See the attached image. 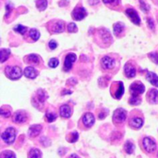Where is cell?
<instances>
[{"label": "cell", "instance_id": "cell-1", "mask_svg": "<svg viewBox=\"0 0 158 158\" xmlns=\"http://www.w3.org/2000/svg\"><path fill=\"white\" fill-rule=\"evenodd\" d=\"M6 77L9 79L12 80H15L19 79L20 77L23 75V72H22V69H20L19 66H7L6 68Z\"/></svg>", "mask_w": 158, "mask_h": 158}, {"label": "cell", "instance_id": "cell-2", "mask_svg": "<svg viewBox=\"0 0 158 158\" xmlns=\"http://www.w3.org/2000/svg\"><path fill=\"white\" fill-rule=\"evenodd\" d=\"M2 139L3 141L7 144H12L15 140V137H16V131L14 128L9 127L6 130L4 133L2 134Z\"/></svg>", "mask_w": 158, "mask_h": 158}, {"label": "cell", "instance_id": "cell-3", "mask_svg": "<svg viewBox=\"0 0 158 158\" xmlns=\"http://www.w3.org/2000/svg\"><path fill=\"white\" fill-rule=\"evenodd\" d=\"M113 88H111L110 92H112V95L114 96V98L120 100L123 96V93H124V86L122 82H116L113 84Z\"/></svg>", "mask_w": 158, "mask_h": 158}, {"label": "cell", "instance_id": "cell-4", "mask_svg": "<svg viewBox=\"0 0 158 158\" xmlns=\"http://www.w3.org/2000/svg\"><path fill=\"white\" fill-rule=\"evenodd\" d=\"M145 90L144 85L140 81L134 82L130 86V91L132 96L134 97H138L139 95L143 94Z\"/></svg>", "mask_w": 158, "mask_h": 158}, {"label": "cell", "instance_id": "cell-5", "mask_svg": "<svg viewBox=\"0 0 158 158\" xmlns=\"http://www.w3.org/2000/svg\"><path fill=\"white\" fill-rule=\"evenodd\" d=\"M127 118V111L122 108H118L114 111V116H113V120L116 123H120L125 121Z\"/></svg>", "mask_w": 158, "mask_h": 158}, {"label": "cell", "instance_id": "cell-6", "mask_svg": "<svg viewBox=\"0 0 158 158\" xmlns=\"http://www.w3.org/2000/svg\"><path fill=\"white\" fill-rule=\"evenodd\" d=\"M87 15L86 10L83 7H77L73 10L72 17L77 21H80L83 19Z\"/></svg>", "mask_w": 158, "mask_h": 158}, {"label": "cell", "instance_id": "cell-7", "mask_svg": "<svg viewBox=\"0 0 158 158\" xmlns=\"http://www.w3.org/2000/svg\"><path fill=\"white\" fill-rule=\"evenodd\" d=\"M143 146L145 151L148 153H152L155 151L157 148V144L155 141L153 140L151 137H145L143 140Z\"/></svg>", "mask_w": 158, "mask_h": 158}, {"label": "cell", "instance_id": "cell-8", "mask_svg": "<svg viewBox=\"0 0 158 158\" xmlns=\"http://www.w3.org/2000/svg\"><path fill=\"white\" fill-rule=\"evenodd\" d=\"M126 15H127L128 18L131 20V22L133 23H134L136 25L140 24V18L135 9H132V8L127 9L126 10Z\"/></svg>", "mask_w": 158, "mask_h": 158}, {"label": "cell", "instance_id": "cell-9", "mask_svg": "<svg viewBox=\"0 0 158 158\" xmlns=\"http://www.w3.org/2000/svg\"><path fill=\"white\" fill-rule=\"evenodd\" d=\"M48 95L46 92L43 89H40L37 90L36 94L33 97V102L35 101L38 105H42L44 103V102L47 100Z\"/></svg>", "mask_w": 158, "mask_h": 158}, {"label": "cell", "instance_id": "cell-10", "mask_svg": "<svg viewBox=\"0 0 158 158\" xmlns=\"http://www.w3.org/2000/svg\"><path fill=\"white\" fill-rule=\"evenodd\" d=\"M77 60V56L74 53H69L66 55L64 61V69L66 71H69V69H72L73 64Z\"/></svg>", "mask_w": 158, "mask_h": 158}, {"label": "cell", "instance_id": "cell-11", "mask_svg": "<svg viewBox=\"0 0 158 158\" xmlns=\"http://www.w3.org/2000/svg\"><path fill=\"white\" fill-rule=\"evenodd\" d=\"M83 123L86 127H91L95 123V118H94V116L91 113H86L83 116Z\"/></svg>", "mask_w": 158, "mask_h": 158}, {"label": "cell", "instance_id": "cell-12", "mask_svg": "<svg viewBox=\"0 0 158 158\" xmlns=\"http://www.w3.org/2000/svg\"><path fill=\"white\" fill-rule=\"evenodd\" d=\"M101 65L103 69H111L114 68L115 65V61L113 58L110 56H104L101 60Z\"/></svg>", "mask_w": 158, "mask_h": 158}, {"label": "cell", "instance_id": "cell-13", "mask_svg": "<svg viewBox=\"0 0 158 158\" xmlns=\"http://www.w3.org/2000/svg\"><path fill=\"white\" fill-rule=\"evenodd\" d=\"M124 73L128 78H133L136 76V68L133 66L132 63H126L124 66Z\"/></svg>", "mask_w": 158, "mask_h": 158}, {"label": "cell", "instance_id": "cell-14", "mask_svg": "<svg viewBox=\"0 0 158 158\" xmlns=\"http://www.w3.org/2000/svg\"><path fill=\"white\" fill-rule=\"evenodd\" d=\"M148 100L151 104L158 103V90L156 89H151L147 96Z\"/></svg>", "mask_w": 158, "mask_h": 158}, {"label": "cell", "instance_id": "cell-15", "mask_svg": "<svg viewBox=\"0 0 158 158\" xmlns=\"http://www.w3.org/2000/svg\"><path fill=\"white\" fill-rule=\"evenodd\" d=\"M27 120V115L23 111H17L13 117V121L17 123H23Z\"/></svg>", "mask_w": 158, "mask_h": 158}, {"label": "cell", "instance_id": "cell-16", "mask_svg": "<svg viewBox=\"0 0 158 158\" xmlns=\"http://www.w3.org/2000/svg\"><path fill=\"white\" fill-rule=\"evenodd\" d=\"M50 30L53 33H60L64 31V23L63 21H56L53 23L51 26Z\"/></svg>", "mask_w": 158, "mask_h": 158}, {"label": "cell", "instance_id": "cell-17", "mask_svg": "<svg viewBox=\"0 0 158 158\" xmlns=\"http://www.w3.org/2000/svg\"><path fill=\"white\" fill-rule=\"evenodd\" d=\"M42 131V126L40 124H34L29 127L28 134L30 137H35L40 134Z\"/></svg>", "mask_w": 158, "mask_h": 158}, {"label": "cell", "instance_id": "cell-18", "mask_svg": "<svg viewBox=\"0 0 158 158\" xmlns=\"http://www.w3.org/2000/svg\"><path fill=\"white\" fill-rule=\"evenodd\" d=\"M130 125L134 129H139L142 127L143 124V120L140 117H134L130 120Z\"/></svg>", "mask_w": 158, "mask_h": 158}, {"label": "cell", "instance_id": "cell-19", "mask_svg": "<svg viewBox=\"0 0 158 158\" xmlns=\"http://www.w3.org/2000/svg\"><path fill=\"white\" fill-rule=\"evenodd\" d=\"M60 115L63 118H69L72 115V109L67 104L63 105L60 109Z\"/></svg>", "mask_w": 158, "mask_h": 158}, {"label": "cell", "instance_id": "cell-20", "mask_svg": "<svg viewBox=\"0 0 158 158\" xmlns=\"http://www.w3.org/2000/svg\"><path fill=\"white\" fill-rule=\"evenodd\" d=\"M38 75L36 69L32 66H28L24 69V76L29 79H35Z\"/></svg>", "mask_w": 158, "mask_h": 158}, {"label": "cell", "instance_id": "cell-21", "mask_svg": "<svg viewBox=\"0 0 158 158\" xmlns=\"http://www.w3.org/2000/svg\"><path fill=\"white\" fill-rule=\"evenodd\" d=\"M147 80L152 85L158 87V76L152 72H148L147 73Z\"/></svg>", "mask_w": 158, "mask_h": 158}, {"label": "cell", "instance_id": "cell-22", "mask_svg": "<svg viewBox=\"0 0 158 158\" xmlns=\"http://www.w3.org/2000/svg\"><path fill=\"white\" fill-rule=\"evenodd\" d=\"M123 30H124V25L122 23H120V22L116 23L114 25V35H117V36H119L123 32Z\"/></svg>", "mask_w": 158, "mask_h": 158}, {"label": "cell", "instance_id": "cell-23", "mask_svg": "<svg viewBox=\"0 0 158 158\" xmlns=\"http://www.w3.org/2000/svg\"><path fill=\"white\" fill-rule=\"evenodd\" d=\"M100 35H101L102 40H103L105 43H108V42H110L112 40V37H111L110 32L107 29H101V30H100Z\"/></svg>", "mask_w": 158, "mask_h": 158}, {"label": "cell", "instance_id": "cell-24", "mask_svg": "<svg viewBox=\"0 0 158 158\" xmlns=\"http://www.w3.org/2000/svg\"><path fill=\"white\" fill-rule=\"evenodd\" d=\"M35 6L40 11H44L47 8L48 2L47 0H36Z\"/></svg>", "mask_w": 158, "mask_h": 158}, {"label": "cell", "instance_id": "cell-25", "mask_svg": "<svg viewBox=\"0 0 158 158\" xmlns=\"http://www.w3.org/2000/svg\"><path fill=\"white\" fill-rule=\"evenodd\" d=\"M124 150L128 154H131L134 153V150H135V145L131 141H127L124 145Z\"/></svg>", "mask_w": 158, "mask_h": 158}, {"label": "cell", "instance_id": "cell-26", "mask_svg": "<svg viewBox=\"0 0 158 158\" xmlns=\"http://www.w3.org/2000/svg\"><path fill=\"white\" fill-rule=\"evenodd\" d=\"M29 158H42L41 151L36 148H33L29 151Z\"/></svg>", "mask_w": 158, "mask_h": 158}, {"label": "cell", "instance_id": "cell-27", "mask_svg": "<svg viewBox=\"0 0 158 158\" xmlns=\"http://www.w3.org/2000/svg\"><path fill=\"white\" fill-rule=\"evenodd\" d=\"M79 138V134L77 131H74V132L71 133L69 135L67 136V138L66 140L69 142V143H74V142H77V140Z\"/></svg>", "mask_w": 158, "mask_h": 158}, {"label": "cell", "instance_id": "cell-28", "mask_svg": "<svg viewBox=\"0 0 158 158\" xmlns=\"http://www.w3.org/2000/svg\"><path fill=\"white\" fill-rule=\"evenodd\" d=\"M10 55V50L8 49H1V63H3Z\"/></svg>", "mask_w": 158, "mask_h": 158}, {"label": "cell", "instance_id": "cell-29", "mask_svg": "<svg viewBox=\"0 0 158 158\" xmlns=\"http://www.w3.org/2000/svg\"><path fill=\"white\" fill-rule=\"evenodd\" d=\"M29 35H30V37L34 41H36V40H38L40 39V33L37 29H31L30 31H29Z\"/></svg>", "mask_w": 158, "mask_h": 158}, {"label": "cell", "instance_id": "cell-30", "mask_svg": "<svg viewBox=\"0 0 158 158\" xmlns=\"http://www.w3.org/2000/svg\"><path fill=\"white\" fill-rule=\"evenodd\" d=\"M28 62H30V63H34V64H38L40 63V58L37 55L35 54H31L27 56Z\"/></svg>", "mask_w": 158, "mask_h": 158}, {"label": "cell", "instance_id": "cell-31", "mask_svg": "<svg viewBox=\"0 0 158 158\" xmlns=\"http://www.w3.org/2000/svg\"><path fill=\"white\" fill-rule=\"evenodd\" d=\"M46 118L48 122L51 123V122H53L54 120H56V119L57 118V115L52 112H46Z\"/></svg>", "mask_w": 158, "mask_h": 158}, {"label": "cell", "instance_id": "cell-32", "mask_svg": "<svg viewBox=\"0 0 158 158\" xmlns=\"http://www.w3.org/2000/svg\"><path fill=\"white\" fill-rule=\"evenodd\" d=\"M0 158H15V155L12 151H5L2 152Z\"/></svg>", "mask_w": 158, "mask_h": 158}, {"label": "cell", "instance_id": "cell-33", "mask_svg": "<svg viewBox=\"0 0 158 158\" xmlns=\"http://www.w3.org/2000/svg\"><path fill=\"white\" fill-rule=\"evenodd\" d=\"M26 30H27V27L22 26V25H17V26L14 28V31H15V32L22 34V35H23L24 33H26Z\"/></svg>", "mask_w": 158, "mask_h": 158}, {"label": "cell", "instance_id": "cell-34", "mask_svg": "<svg viewBox=\"0 0 158 158\" xmlns=\"http://www.w3.org/2000/svg\"><path fill=\"white\" fill-rule=\"evenodd\" d=\"M140 103H141V100L138 97H134V96H132V97L129 100L130 104L134 105V106L135 105H139Z\"/></svg>", "mask_w": 158, "mask_h": 158}, {"label": "cell", "instance_id": "cell-35", "mask_svg": "<svg viewBox=\"0 0 158 158\" xmlns=\"http://www.w3.org/2000/svg\"><path fill=\"white\" fill-rule=\"evenodd\" d=\"M68 32H70V33H73V32H77L78 31V29H77V25L74 23H70L69 25H68Z\"/></svg>", "mask_w": 158, "mask_h": 158}, {"label": "cell", "instance_id": "cell-36", "mask_svg": "<svg viewBox=\"0 0 158 158\" xmlns=\"http://www.w3.org/2000/svg\"><path fill=\"white\" fill-rule=\"evenodd\" d=\"M148 56H149V58L151 59V60H152L154 63L158 64V53L157 52H150V53L148 54Z\"/></svg>", "mask_w": 158, "mask_h": 158}, {"label": "cell", "instance_id": "cell-37", "mask_svg": "<svg viewBox=\"0 0 158 158\" xmlns=\"http://www.w3.org/2000/svg\"><path fill=\"white\" fill-rule=\"evenodd\" d=\"M59 65V60L56 58H52L49 61V66L51 68L57 67Z\"/></svg>", "mask_w": 158, "mask_h": 158}, {"label": "cell", "instance_id": "cell-38", "mask_svg": "<svg viewBox=\"0 0 158 158\" xmlns=\"http://www.w3.org/2000/svg\"><path fill=\"white\" fill-rule=\"evenodd\" d=\"M140 9L143 11L144 12H148L149 11L150 8L149 6L143 0H140Z\"/></svg>", "mask_w": 158, "mask_h": 158}, {"label": "cell", "instance_id": "cell-39", "mask_svg": "<svg viewBox=\"0 0 158 158\" xmlns=\"http://www.w3.org/2000/svg\"><path fill=\"white\" fill-rule=\"evenodd\" d=\"M103 2L106 5H112V6H118L120 0H103Z\"/></svg>", "mask_w": 158, "mask_h": 158}, {"label": "cell", "instance_id": "cell-40", "mask_svg": "<svg viewBox=\"0 0 158 158\" xmlns=\"http://www.w3.org/2000/svg\"><path fill=\"white\" fill-rule=\"evenodd\" d=\"M1 115L3 117H9L11 115L10 110H4V108H1Z\"/></svg>", "mask_w": 158, "mask_h": 158}, {"label": "cell", "instance_id": "cell-41", "mask_svg": "<svg viewBox=\"0 0 158 158\" xmlns=\"http://www.w3.org/2000/svg\"><path fill=\"white\" fill-rule=\"evenodd\" d=\"M12 7H13V6H12V5L11 4L10 2H8L7 4H6V16H8V15L10 14L11 11H12Z\"/></svg>", "mask_w": 158, "mask_h": 158}, {"label": "cell", "instance_id": "cell-42", "mask_svg": "<svg viewBox=\"0 0 158 158\" xmlns=\"http://www.w3.org/2000/svg\"><path fill=\"white\" fill-rule=\"evenodd\" d=\"M49 46L51 49H55L57 47V43L55 40H51L49 43Z\"/></svg>", "mask_w": 158, "mask_h": 158}, {"label": "cell", "instance_id": "cell-43", "mask_svg": "<svg viewBox=\"0 0 158 158\" xmlns=\"http://www.w3.org/2000/svg\"><path fill=\"white\" fill-rule=\"evenodd\" d=\"M148 26H150V28H151V29H154V22H153V20L151 19H148Z\"/></svg>", "mask_w": 158, "mask_h": 158}, {"label": "cell", "instance_id": "cell-44", "mask_svg": "<svg viewBox=\"0 0 158 158\" xmlns=\"http://www.w3.org/2000/svg\"><path fill=\"white\" fill-rule=\"evenodd\" d=\"M89 2L91 6H93V5H97L98 4L99 0H89Z\"/></svg>", "mask_w": 158, "mask_h": 158}, {"label": "cell", "instance_id": "cell-45", "mask_svg": "<svg viewBox=\"0 0 158 158\" xmlns=\"http://www.w3.org/2000/svg\"><path fill=\"white\" fill-rule=\"evenodd\" d=\"M69 158H80V157H78V156H77V154H72V155H71Z\"/></svg>", "mask_w": 158, "mask_h": 158}, {"label": "cell", "instance_id": "cell-46", "mask_svg": "<svg viewBox=\"0 0 158 158\" xmlns=\"http://www.w3.org/2000/svg\"><path fill=\"white\" fill-rule=\"evenodd\" d=\"M157 156H158V154H157Z\"/></svg>", "mask_w": 158, "mask_h": 158}]
</instances>
